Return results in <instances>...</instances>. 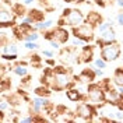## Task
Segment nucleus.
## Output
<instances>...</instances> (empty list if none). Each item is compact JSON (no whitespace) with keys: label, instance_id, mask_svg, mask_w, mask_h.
<instances>
[{"label":"nucleus","instance_id":"26","mask_svg":"<svg viewBox=\"0 0 123 123\" xmlns=\"http://www.w3.org/2000/svg\"><path fill=\"white\" fill-rule=\"evenodd\" d=\"M13 10H14V13L17 14V17H24V14H25L24 4H15L14 7H13Z\"/></svg>","mask_w":123,"mask_h":123},{"label":"nucleus","instance_id":"35","mask_svg":"<svg viewBox=\"0 0 123 123\" xmlns=\"http://www.w3.org/2000/svg\"><path fill=\"white\" fill-rule=\"evenodd\" d=\"M20 122H23V123H32V122H35V117H34V116H27V117H20Z\"/></svg>","mask_w":123,"mask_h":123},{"label":"nucleus","instance_id":"41","mask_svg":"<svg viewBox=\"0 0 123 123\" xmlns=\"http://www.w3.org/2000/svg\"><path fill=\"white\" fill-rule=\"evenodd\" d=\"M46 63H48L49 66H55V60H53V59H52V57H49V59L46 60Z\"/></svg>","mask_w":123,"mask_h":123},{"label":"nucleus","instance_id":"6","mask_svg":"<svg viewBox=\"0 0 123 123\" xmlns=\"http://www.w3.org/2000/svg\"><path fill=\"white\" fill-rule=\"evenodd\" d=\"M74 115L77 117H80L81 120H88V122H91L92 117L97 115V109L94 105H91L90 102H87V101H80V104L77 105L76 108V113Z\"/></svg>","mask_w":123,"mask_h":123},{"label":"nucleus","instance_id":"13","mask_svg":"<svg viewBox=\"0 0 123 123\" xmlns=\"http://www.w3.org/2000/svg\"><path fill=\"white\" fill-rule=\"evenodd\" d=\"M76 48V46H74ZM74 48H66L60 50V60L62 63H70V62H76L77 60V53L76 55V49Z\"/></svg>","mask_w":123,"mask_h":123},{"label":"nucleus","instance_id":"25","mask_svg":"<svg viewBox=\"0 0 123 123\" xmlns=\"http://www.w3.org/2000/svg\"><path fill=\"white\" fill-rule=\"evenodd\" d=\"M11 108V105H10V102H8V99H6V98H1V101H0V112H6L7 109H10Z\"/></svg>","mask_w":123,"mask_h":123},{"label":"nucleus","instance_id":"9","mask_svg":"<svg viewBox=\"0 0 123 123\" xmlns=\"http://www.w3.org/2000/svg\"><path fill=\"white\" fill-rule=\"evenodd\" d=\"M95 77H97V74H95L94 69H84L78 76H74L73 78H74L76 83L90 84V83H94V81H95Z\"/></svg>","mask_w":123,"mask_h":123},{"label":"nucleus","instance_id":"12","mask_svg":"<svg viewBox=\"0 0 123 123\" xmlns=\"http://www.w3.org/2000/svg\"><path fill=\"white\" fill-rule=\"evenodd\" d=\"M55 80H56V71H55V67H46L43 70V74H42V84L48 85V87H53L55 85Z\"/></svg>","mask_w":123,"mask_h":123},{"label":"nucleus","instance_id":"23","mask_svg":"<svg viewBox=\"0 0 123 123\" xmlns=\"http://www.w3.org/2000/svg\"><path fill=\"white\" fill-rule=\"evenodd\" d=\"M39 39V34L37 31H32L30 32L28 35H25V38H24V42H37Z\"/></svg>","mask_w":123,"mask_h":123},{"label":"nucleus","instance_id":"33","mask_svg":"<svg viewBox=\"0 0 123 123\" xmlns=\"http://www.w3.org/2000/svg\"><path fill=\"white\" fill-rule=\"evenodd\" d=\"M115 120H123V111L116 108L115 111Z\"/></svg>","mask_w":123,"mask_h":123},{"label":"nucleus","instance_id":"31","mask_svg":"<svg viewBox=\"0 0 123 123\" xmlns=\"http://www.w3.org/2000/svg\"><path fill=\"white\" fill-rule=\"evenodd\" d=\"M10 87H11L10 80L4 78V77H1V91H7V90H10Z\"/></svg>","mask_w":123,"mask_h":123},{"label":"nucleus","instance_id":"18","mask_svg":"<svg viewBox=\"0 0 123 123\" xmlns=\"http://www.w3.org/2000/svg\"><path fill=\"white\" fill-rule=\"evenodd\" d=\"M28 15H31L32 18H34V21H35V24L37 23H42L43 20H45V13L43 11H41V10H30L28 11Z\"/></svg>","mask_w":123,"mask_h":123},{"label":"nucleus","instance_id":"32","mask_svg":"<svg viewBox=\"0 0 123 123\" xmlns=\"http://www.w3.org/2000/svg\"><path fill=\"white\" fill-rule=\"evenodd\" d=\"M49 45L52 46V49H55V50H59L62 43L59 42V41H56V39H50V41H49Z\"/></svg>","mask_w":123,"mask_h":123},{"label":"nucleus","instance_id":"7","mask_svg":"<svg viewBox=\"0 0 123 123\" xmlns=\"http://www.w3.org/2000/svg\"><path fill=\"white\" fill-rule=\"evenodd\" d=\"M69 31L64 30L63 27H56L55 30L52 31H45V35H43V38L48 39V41H50V39H56V41H59L62 45L63 43H67V41H69Z\"/></svg>","mask_w":123,"mask_h":123},{"label":"nucleus","instance_id":"28","mask_svg":"<svg viewBox=\"0 0 123 123\" xmlns=\"http://www.w3.org/2000/svg\"><path fill=\"white\" fill-rule=\"evenodd\" d=\"M71 45L73 46H80V48H83V46L87 45V42L83 41L81 38H77V37H73V41H71Z\"/></svg>","mask_w":123,"mask_h":123},{"label":"nucleus","instance_id":"11","mask_svg":"<svg viewBox=\"0 0 123 123\" xmlns=\"http://www.w3.org/2000/svg\"><path fill=\"white\" fill-rule=\"evenodd\" d=\"M112 42H116V32L113 30V27L109 28L108 31H105V32H102L99 35V38L97 39V43L101 48L104 45H106V43H112Z\"/></svg>","mask_w":123,"mask_h":123},{"label":"nucleus","instance_id":"21","mask_svg":"<svg viewBox=\"0 0 123 123\" xmlns=\"http://www.w3.org/2000/svg\"><path fill=\"white\" fill-rule=\"evenodd\" d=\"M1 53H13L18 55V48L15 43H8V45L1 46Z\"/></svg>","mask_w":123,"mask_h":123},{"label":"nucleus","instance_id":"5","mask_svg":"<svg viewBox=\"0 0 123 123\" xmlns=\"http://www.w3.org/2000/svg\"><path fill=\"white\" fill-rule=\"evenodd\" d=\"M62 17L64 18L66 25H70V27H77V25H80L85 21L84 14L78 8H66L63 11Z\"/></svg>","mask_w":123,"mask_h":123},{"label":"nucleus","instance_id":"29","mask_svg":"<svg viewBox=\"0 0 123 123\" xmlns=\"http://www.w3.org/2000/svg\"><path fill=\"white\" fill-rule=\"evenodd\" d=\"M41 57H39L38 55H32L31 56V64L34 66V67H41Z\"/></svg>","mask_w":123,"mask_h":123},{"label":"nucleus","instance_id":"16","mask_svg":"<svg viewBox=\"0 0 123 123\" xmlns=\"http://www.w3.org/2000/svg\"><path fill=\"white\" fill-rule=\"evenodd\" d=\"M13 73H14L15 76L18 77H25L28 74V66H27V63L25 62H18L15 66H13Z\"/></svg>","mask_w":123,"mask_h":123},{"label":"nucleus","instance_id":"4","mask_svg":"<svg viewBox=\"0 0 123 123\" xmlns=\"http://www.w3.org/2000/svg\"><path fill=\"white\" fill-rule=\"evenodd\" d=\"M122 53V48L117 42H112V43H106L101 48V57L104 60H106L108 63L115 62L120 57Z\"/></svg>","mask_w":123,"mask_h":123},{"label":"nucleus","instance_id":"39","mask_svg":"<svg viewBox=\"0 0 123 123\" xmlns=\"http://www.w3.org/2000/svg\"><path fill=\"white\" fill-rule=\"evenodd\" d=\"M34 1H37V0H23L21 3H23L24 6H30V4H32Z\"/></svg>","mask_w":123,"mask_h":123},{"label":"nucleus","instance_id":"40","mask_svg":"<svg viewBox=\"0 0 123 123\" xmlns=\"http://www.w3.org/2000/svg\"><path fill=\"white\" fill-rule=\"evenodd\" d=\"M95 4H98V6H101V7H105L104 0H95Z\"/></svg>","mask_w":123,"mask_h":123},{"label":"nucleus","instance_id":"22","mask_svg":"<svg viewBox=\"0 0 123 123\" xmlns=\"http://www.w3.org/2000/svg\"><path fill=\"white\" fill-rule=\"evenodd\" d=\"M112 25H113V23H112V21H102V23L97 27V32L101 35L102 32H105V31H108L109 28H112Z\"/></svg>","mask_w":123,"mask_h":123},{"label":"nucleus","instance_id":"37","mask_svg":"<svg viewBox=\"0 0 123 123\" xmlns=\"http://www.w3.org/2000/svg\"><path fill=\"white\" fill-rule=\"evenodd\" d=\"M116 23L119 24V25H122V27H123V11H122V13H119V14L116 15Z\"/></svg>","mask_w":123,"mask_h":123},{"label":"nucleus","instance_id":"30","mask_svg":"<svg viewBox=\"0 0 123 123\" xmlns=\"http://www.w3.org/2000/svg\"><path fill=\"white\" fill-rule=\"evenodd\" d=\"M24 48L28 49V50H37V49H39V45H38V42H25Z\"/></svg>","mask_w":123,"mask_h":123},{"label":"nucleus","instance_id":"19","mask_svg":"<svg viewBox=\"0 0 123 123\" xmlns=\"http://www.w3.org/2000/svg\"><path fill=\"white\" fill-rule=\"evenodd\" d=\"M113 84L117 87H122L123 85V69L122 67H117L113 73Z\"/></svg>","mask_w":123,"mask_h":123},{"label":"nucleus","instance_id":"2","mask_svg":"<svg viewBox=\"0 0 123 123\" xmlns=\"http://www.w3.org/2000/svg\"><path fill=\"white\" fill-rule=\"evenodd\" d=\"M55 71H56V80L55 85L52 87L53 91H63L76 84L74 78L70 76V70H66L63 66H57L55 67Z\"/></svg>","mask_w":123,"mask_h":123},{"label":"nucleus","instance_id":"1","mask_svg":"<svg viewBox=\"0 0 123 123\" xmlns=\"http://www.w3.org/2000/svg\"><path fill=\"white\" fill-rule=\"evenodd\" d=\"M84 101L90 102L94 106H99L102 104L106 102V95H105V90L101 84L97 83H90L87 84V94H85Z\"/></svg>","mask_w":123,"mask_h":123},{"label":"nucleus","instance_id":"15","mask_svg":"<svg viewBox=\"0 0 123 123\" xmlns=\"http://www.w3.org/2000/svg\"><path fill=\"white\" fill-rule=\"evenodd\" d=\"M85 21L97 28V27L102 23V15H101L99 13H97V11H90V13L87 14V17H85Z\"/></svg>","mask_w":123,"mask_h":123},{"label":"nucleus","instance_id":"8","mask_svg":"<svg viewBox=\"0 0 123 123\" xmlns=\"http://www.w3.org/2000/svg\"><path fill=\"white\" fill-rule=\"evenodd\" d=\"M15 20H17V14L14 13V10L11 7L7 8L6 6H1V10H0V24H1V28L15 25Z\"/></svg>","mask_w":123,"mask_h":123},{"label":"nucleus","instance_id":"17","mask_svg":"<svg viewBox=\"0 0 123 123\" xmlns=\"http://www.w3.org/2000/svg\"><path fill=\"white\" fill-rule=\"evenodd\" d=\"M52 88L50 87H48V85H39L37 87L35 90H34V94L35 95H38V97H50V94H52Z\"/></svg>","mask_w":123,"mask_h":123},{"label":"nucleus","instance_id":"20","mask_svg":"<svg viewBox=\"0 0 123 123\" xmlns=\"http://www.w3.org/2000/svg\"><path fill=\"white\" fill-rule=\"evenodd\" d=\"M55 21L53 20H43L42 23H37L35 24V28H37V31H48L49 28H52L53 27Z\"/></svg>","mask_w":123,"mask_h":123},{"label":"nucleus","instance_id":"24","mask_svg":"<svg viewBox=\"0 0 123 123\" xmlns=\"http://www.w3.org/2000/svg\"><path fill=\"white\" fill-rule=\"evenodd\" d=\"M108 64L106 60H104L102 57H97V59H94V66L95 67H99V69H105Z\"/></svg>","mask_w":123,"mask_h":123},{"label":"nucleus","instance_id":"3","mask_svg":"<svg viewBox=\"0 0 123 123\" xmlns=\"http://www.w3.org/2000/svg\"><path fill=\"white\" fill-rule=\"evenodd\" d=\"M95 32H97V28H95L94 25H91V24H88L87 21H84L83 24H80V25H77V27H73V30H71L73 37L81 38L83 41H85L87 43H90V42L94 41Z\"/></svg>","mask_w":123,"mask_h":123},{"label":"nucleus","instance_id":"42","mask_svg":"<svg viewBox=\"0 0 123 123\" xmlns=\"http://www.w3.org/2000/svg\"><path fill=\"white\" fill-rule=\"evenodd\" d=\"M116 4H117L120 8H123V0H116Z\"/></svg>","mask_w":123,"mask_h":123},{"label":"nucleus","instance_id":"38","mask_svg":"<svg viewBox=\"0 0 123 123\" xmlns=\"http://www.w3.org/2000/svg\"><path fill=\"white\" fill-rule=\"evenodd\" d=\"M94 71H95V74H97V76H99V77H102V76H104V69H99V67H95V69H94Z\"/></svg>","mask_w":123,"mask_h":123},{"label":"nucleus","instance_id":"34","mask_svg":"<svg viewBox=\"0 0 123 123\" xmlns=\"http://www.w3.org/2000/svg\"><path fill=\"white\" fill-rule=\"evenodd\" d=\"M30 83H31V76H28V74H27V76L23 77V80H21V87H27Z\"/></svg>","mask_w":123,"mask_h":123},{"label":"nucleus","instance_id":"14","mask_svg":"<svg viewBox=\"0 0 123 123\" xmlns=\"http://www.w3.org/2000/svg\"><path fill=\"white\" fill-rule=\"evenodd\" d=\"M66 97L69 98L71 102H80V101H84V95L81 94V91L78 88H73L70 87L66 90Z\"/></svg>","mask_w":123,"mask_h":123},{"label":"nucleus","instance_id":"36","mask_svg":"<svg viewBox=\"0 0 123 123\" xmlns=\"http://www.w3.org/2000/svg\"><path fill=\"white\" fill-rule=\"evenodd\" d=\"M42 56H45V57H53L55 53L52 52V50H48V49H42Z\"/></svg>","mask_w":123,"mask_h":123},{"label":"nucleus","instance_id":"10","mask_svg":"<svg viewBox=\"0 0 123 123\" xmlns=\"http://www.w3.org/2000/svg\"><path fill=\"white\" fill-rule=\"evenodd\" d=\"M92 57H94V49H92V46L85 45L81 48V52L77 55L76 62L78 64H81V63H90L92 60Z\"/></svg>","mask_w":123,"mask_h":123},{"label":"nucleus","instance_id":"27","mask_svg":"<svg viewBox=\"0 0 123 123\" xmlns=\"http://www.w3.org/2000/svg\"><path fill=\"white\" fill-rule=\"evenodd\" d=\"M18 57V55H13V53H1V59L7 62H15Z\"/></svg>","mask_w":123,"mask_h":123}]
</instances>
